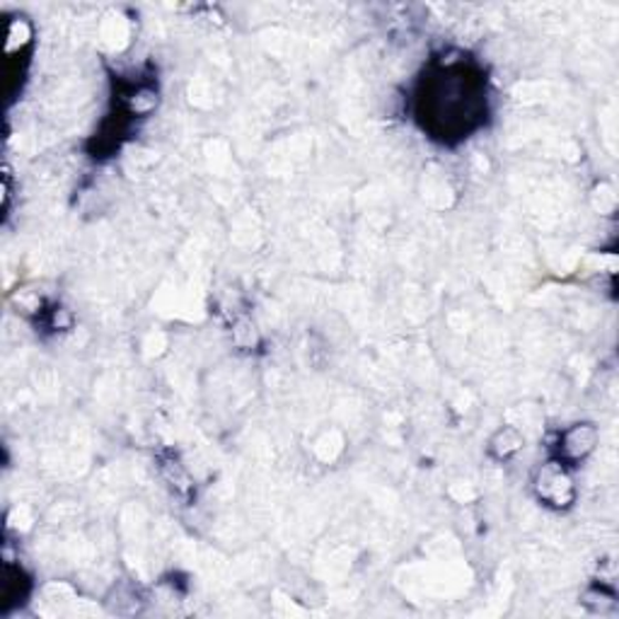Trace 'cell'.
Wrapping results in <instances>:
<instances>
[{
    "label": "cell",
    "instance_id": "6da1fadb",
    "mask_svg": "<svg viewBox=\"0 0 619 619\" xmlns=\"http://www.w3.org/2000/svg\"><path fill=\"white\" fill-rule=\"evenodd\" d=\"M486 112V93L468 63L441 61L426 83L423 119L433 134L450 138L470 134Z\"/></svg>",
    "mask_w": 619,
    "mask_h": 619
},
{
    "label": "cell",
    "instance_id": "3957f363",
    "mask_svg": "<svg viewBox=\"0 0 619 619\" xmlns=\"http://www.w3.org/2000/svg\"><path fill=\"white\" fill-rule=\"evenodd\" d=\"M598 438H600L598 429L592 423L569 426V429H564L559 433L557 460H562L564 464H569V468H576V464H580L586 458L596 453Z\"/></svg>",
    "mask_w": 619,
    "mask_h": 619
},
{
    "label": "cell",
    "instance_id": "7a4b0ae2",
    "mask_svg": "<svg viewBox=\"0 0 619 619\" xmlns=\"http://www.w3.org/2000/svg\"><path fill=\"white\" fill-rule=\"evenodd\" d=\"M533 492L549 508L562 511L574 506L576 486H574L569 464H564L557 458L539 464V470L535 472V480H533Z\"/></svg>",
    "mask_w": 619,
    "mask_h": 619
},
{
    "label": "cell",
    "instance_id": "277c9868",
    "mask_svg": "<svg viewBox=\"0 0 619 619\" xmlns=\"http://www.w3.org/2000/svg\"><path fill=\"white\" fill-rule=\"evenodd\" d=\"M525 445V436L515 429V426H503L499 429L492 441H489V453L496 460H511L513 455H518Z\"/></svg>",
    "mask_w": 619,
    "mask_h": 619
}]
</instances>
